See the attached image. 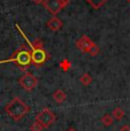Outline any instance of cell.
<instances>
[{"instance_id": "1", "label": "cell", "mask_w": 130, "mask_h": 131, "mask_svg": "<svg viewBox=\"0 0 130 131\" xmlns=\"http://www.w3.org/2000/svg\"><path fill=\"white\" fill-rule=\"evenodd\" d=\"M16 29H17V31H18V33H21L22 37L26 40V43H27V46H29V48H31L30 50H31V56H32V64H33L37 69L41 67L45 63H47L49 60V58H50L48 51L44 48V42L40 39H36L33 42L30 41V40L27 39V37L25 36V33L23 32V30L19 27L18 24H16Z\"/></svg>"}, {"instance_id": "2", "label": "cell", "mask_w": 130, "mask_h": 131, "mask_svg": "<svg viewBox=\"0 0 130 131\" xmlns=\"http://www.w3.org/2000/svg\"><path fill=\"white\" fill-rule=\"evenodd\" d=\"M31 111V107L26 105L19 97H14L8 104L5 106V112L15 122H18Z\"/></svg>"}, {"instance_id": "3", "label": "cell", "mask_w": 130, "mask_h": 131, "mask_svg": "<svg viewBox=\"0 0 130 131\" xmlns=\"http://www.w3.org/2000/svg\"><path fill=\"white\" fill-rule=\"evenodd\" d=\"M9 62L15 63L19 70L25 72L32 64L31 50L27 49L25 46H21V48H18L8 59L0 60V64H5V63H9Z\"/></svg>"}, {"instance_id": "4", "label": "cell", "mask_w": 130, "mask_h": 131, "mask_svg": "<svg viewBox=\"0 0 130 131\" xmlns=\"http://www.w3.org/2000/svg\"><path fill=\"white\" fill-rule=\"evenodd\" d=\"M45 9L50 13L52 16H56L58 13H61L65 7L70 5V0H45L42 2Z\"/></svg>"}, {"instance_id": "5", "label": "cell", "mask_w": 130, "mask_h": 131, "mask_svg": "<svg viewBox=\"0 0 130 131\" xmlns=\"http://www.w3.org/2000/svg\"><path fill=\"white\" fill-rule=\"evenodd\" d=\"M34 121L39 122L40 124L46 129V128H49L51 124L55 123V121H56V115H55L54 112H51L49 108H44V110H41L38 114L36 115Z\"/></svg>"}, {"instance_id": "6", "label": "cell", "mask_w": 130, "mask_h": 131, "mask_svg": "<svg viewBox=\"0 0 130 131\" xmlns=\"http://www.w3.org/2000/svg\"><path fill=\"white\" fill-rule=\"evenodd\" d=\"M38 82H39L38 79L30 72H25L18 80L19 85H21L24 90H26V91H31V90H33L34 88L37 87Z\"/></svg>"}, {"instance_id": "7", "label": "cell", "mask_w": 130, "mask_h": 131, "mask_svg": "<svg viewBox=\"0 0 130 131\" xmlns=\"http://www.w3.org/2000/svg\"><path fill=\"white\" fill-rule=\"evenodd\" d=\"M75 46H77V48H78L81 52L90 54L92 48L96 46V43H95V42L92 41V40L88 36H82L79 40H77Z\"/></svg>"}, {"instance_id": "8", "label": "cell", "mask_w": 130, "mask_h": 131, "mask_svg": "<svg viewBox=\"0 0 130 131\" xmlns=\"http://www.w3.org/2000/svg\"><path fill=\"white\" fill-rule=\"evenodd\" d=\"M47 26H48V29H50L51 31L57 32L63 27V22H62L58 17L52 16L47 21Z\"/></svg>"}, {"instance_id": "9", "label": "cell", "mask_w": 130, "mask_h": 131, "mask_svg": "<svg viewBox=\"0 0 130 131\" xmlns=\"http://www.w3.org/2000/svg\"><path fill=\"white\" fill-rule=\"evenodd\" d=\"M52 98L56 100V103L62 104V103L65 102V99H66V94H65L62 89H57L56 91L52 94Z\"/></svg>"}, {"instance_id": "10", "label": "cell", "mask_w": 130, "mask_h": 131, "mask_svg": "<svg viewBox=\"0 0 130 131\" xmlns=\"http://www.w3.org/2000/svg\"><path fill=\"white\" fill-rule=\"evenodd\" d=\"M101 121H102V123H103L104 127H110V125L113 124V122H114V117L112 116L111 114L106 113V114H104L103 116H102Z\"/></svg>"}, {"instance_id": "11", "label": "cell", "mask_w": 130, "mask_h": 131, "mask_svg": "<svg viewBox=\"0 0 130 131\" xmlns=\"http://www.w3.org/2000/svg\"><path fill=\"white\" fill-rule=\"evenodd\" d=\"M112 116H113L114 120H116V121L122 120L124 116V111L122 110L121 107H115L113 111H112Z\"/></svg>"}, {"instance_id": "12", "label": "cell", "mask_w": 130, "mask_h": 131, "mask_svg": "<svg viewBox=\"0 0 130 131\" xmlns=\"http://www.w3.org/2000/svg\"><path fill=\"white\" fill-rule=\"evenodd\" d=\"M86 1L88 2L94 9H98V8H101L103 5L106 4L109 0H86Z\"/></svg>"}, {"instance_id": "13", "label": "cell", "mask_w": 130, "mask_h": 131, "mask_svg": "<svg viewBox=\"0 0 130 131\" xmlns=\"http://www.w3.org/2000/svg\"><path fill=\"white\" fill-rule=\"evenodd\" d=\"M80 82H81V84L83 85H89L92 82V78L91 75L89 74V73H84V74H82L81 77H80Z\"/></svg>"}, {"instance_id": "14", "label": "cell", "mask_w": 130, "mask_h": 131, "mask_svg": "<svg viewBox=\"0 0 130 131\" xmlns=\"http://www.w3.org/2000/svg\"><path fill=\"white\" fill-rule=\"evenodd\" d=\"M45 128L42 127L39 122H37V121H34V122L31 124V127H30V130L31 131H42Z\"/></svg>"}, {"instance_id": "15", "label": "cell", "mask_w": 130, "mask_h": 131, "mask_svg": "<svg viewBox=\"0 0 130 131\" xmlns=\"http://www.w3.org/2000/svg\"><path fill=\"white\" fill-rule=\"evenodd\" d=\"M70 66H71V64H70V62L67 59H64L63 62L61 63V67H62V70H64V71H67V70L70 69Z\"/></svg>"}, {"instance_id": "16", "label": "cell", "mask_w": 130, "mask_h": 131, "mask_svg": "<svg viewBox=\"0 0 130 131\" xmlns=\"http://www.w3.org/2000/svg\"><path fill=\"white\" fill-rule=\"evenodd\" d=\"M119 131H130V127L129 125H127V124H124V125H122V127L120 128Z\"/></svg>"}, {"instance_id": "17", "label": "cell", "mask_w": 130, "mask_h": 131, "mask_svg": "<svg viewBox=\"0 0 130 131\" xmlns=\"http://www.w3.org/2000/svg\"><path fill=\"white\" fill-rule=\"evenodd\" d=\"M32 1H33L34 4H37V5H40V4H42L45 0H32Z\"/></svg>"}, {"instance_id": "18", "label": "cell", "mask_w": 130, "mask_h": 131, "mask_svg": "<svg viewBox=\"0 0 130 131\" xmlns=\"http://www.w3.org/2000/svg\"><path fill=\"white\" fill-rule=\"evenodd\" d=\"M66 131H77L75 129H74V128H70L69 130H66Z\"/></svg>"}, {"instance_id": "19", "label": "cell", "mask_w": 130, "mask_h": 131, "mask_svg": "<svg viewBox=\"0 0 130 131\" xmlns=\"http://www.w3.org/2000/svg\"><path fill=\"white\" fill-rule=\"evenodd\" d=\"M128 2H129V4H130V0H128Z\"/></svg>"}]
</instances>
